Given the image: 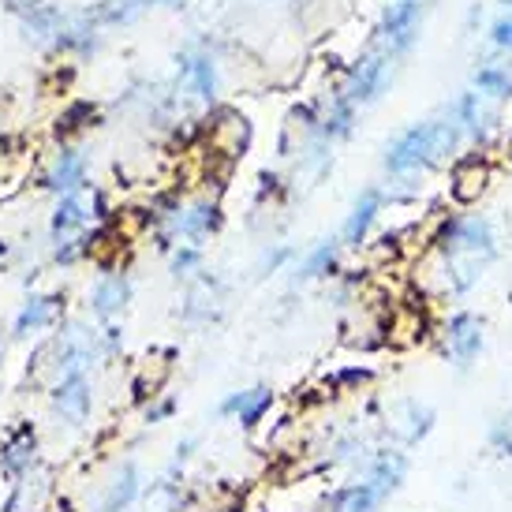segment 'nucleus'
Segmentation results:
<instances>
[{
  "label": "nucleus",
  "mask_w": 512,
  "mask_h": 512,
  "mask_svg": "<svg viewBox=\"0 0 512 512\" xmlns=\"http://www.w3.org/2000/svg\"><path fill=\"white\" fill-rule=\"evenodd\" d=\"M434 255L441 258V285L449 296H468L498 262V232L483 214H445L430 236Z\"/></svg>",
  "instance_id": "nucleus-1"
},
{
  "label": "nucleus",
  "mask_w": 512,
  "mask_h": 512,
  "mask_svg": "<svg viewBox=\"0 0 512 512\" xmlns=\"http://www.w3.org/2000/svg\"><path fill=\"white\" fill-rule=\"evenodd\" d=\"M460 143H464V135H460V124L453 120V113L445 116V120L412 124V128H404L393 143L385 146V172L397 176V180L419 176V172L441 165L445 157H453Z\"/></svg>",
  "instance_id": "nucleus-2"
},
{
  "label": "nucleus",
  "mask_w": 512,
  "mask_h": 512,
  "mask_svg": "<svg viewBox=\"0 0 512 512\" xmlns=\"http://www.w3.org/2000/svg\"><path fill=\"white\" fill-rule=\"evenodd\" d=\"M221 225H225L221 202H217V199H195V202H187L184 210L172 217L161 232H157V240H161V247H176L172 240H184V243H195V247H202L210 236H217V232H221Z\"/></svg>",
  "instance_id": "nucleus-3"
},
{
  "label": "nucleus",
  "mask_w": 512,
  "mask_h": 512,
  "mask_svg": "<svg viewBox=\"0 0 512 512\" xmlns=\"http://www.w3.org/2000/svg\"><path fill=\"white\" fill-rule=\"evenodd\" d=\"M441 341H445V359L453 363L460 374H468L486 348V322L475 311H453L445 318L441 329Z\"/></svg>",
  "instance_id": "nucleus-4"
},
{
  "label": "nucleus",
  "mask_w": 512,
  "mask_h": 512,
  "mask_svg": "<svg viewBox=\"0 0 512 512\" xmlns=\"http://www.w3.org/2000/svg\"><path fill=\"white\" fill-rule=\"evenodd\" d=\"M419 23H423V0H389L382 12V53L389 60L404 57L419 38Z\"/></svg>",
  "instance_id": "nucleus-5"
},
{
  "label": "nucleus",
  "mask_w": 512,
  "mask_h": 512,
  "mask_svg": "<svg viewBox=\"0 0 512 512\" xmlns=\"http://www.w3.org/2000/svg\"><path fill=\"white\" fill-rule=\"evenodd\" d=\"M49 412L57 415L64 427H86V419L94 412V385L90 374H72L49 385Z\"/></svg>",
  "instance_id": "nucleus-6"
},
{
  "label": "nucleus",
  "mask_w": 512,
  "mask_h": 512,
  "mask_svg": "<svg viewBox=\"0 0 512 512\" xmlns=\"http://www.w3.org/2000/svg\"><path fill=\"white\" fill-rule=\"evenodd\" d=\"M385 427L393 430V438L400 441V449H415L434 434L438 427V412L430 408L427 400L404 397L393 404V412L385 415Z\"/></svg>",
  "instance_id": "nucleus-7"
},
{
  "label": "nucleus",
  "mask_w": 512,
  "mask_h": 512,
  "mask_svg": "<svg viewBox=\"0 0 512 512\" xmlns=\"http://www.w3.org/2000/svg\"><path fill=\"white\" fill-rule=\"evenodd\" d=\"M42 464V441H38V430L34 423H15L4 438H0V471H4V479L12 483L19 475H27L30 468H38Z\"/></svg>",
  "instance_id": "nucleus-8"
},
{
  "label": "nucleus",
  "mask_w": 512,
  "mask_h": 512,
  "mask_svg": "<svg viewBox=\"0 0 512 512\" xmlns=\"http://www.w3.org/2000/svg\"><path fill=\"white\" fill-rule=\"evenodd\" d=\"M385 86H389V57L378 49V53H367V57H359L356 64H352L348 83H344L341 94L352 101L356 109H363V105H374V101L382 98Z\"/></svg>",
  "instance_id": "nucleus-9"
},
{
  "label": "nucleus",
  "mask_w": 512,
  "mask_h": 512,
  "mask_svg": "<svg viewBox=\"0 0 512 512\" xmlns=\"http://www.w3.org/2000/svg\"><path fill=\"white\" fill-rule=\"evenodd\" d=\"M408 471H412V456L404 453L400 445H382V449H370L367 475L363 479L378 486V494L389 501L400 486L408 483Z\"/></svg>",
  "instance_id": "nucleus-10"
},
{
  "label": "nucleus",
  "mask_w": 512,
  "mask_h": 512,
  "mask_svg": "<svg viewBox=\"0 0 512 512\" xmlns=\"http://www.w3.org/2000/svg\"><path fill=\"white\" fill-rule=\"evenodd\" d=\"M131 296H135V288H131V277L124 270H105L94 281L90 288V314L98 318L101 326L105 322H116L120 314L128 311Z\"/></svg>",
  "instance_id": "nucleus-11"
},
{
  "label": "nucleus",
  "mask_w": 512,
  "mask_h": 512,
  "mask_svg": "<svg viewBox=\"0 0 512 512\" xmlns=\"http://www.w3.org/2000/svg\"><path fill=\"white\" fill-rule=\"evenodd\" d=\"M277 404L270 385H251V389H236L217 404V419H236L243 430H258V423L270 415Z\"/></svg>",
  "instance_id": "nucleus-12"
},
{
  "label": "nucleus",
  "mask_w": 512,
  "mask_h": 512,
  "mask_svg": "<svg viewBox=\"0 0 512 512\" xmlns=\"http://www.w3.org/2000/svg\"><path fill=\"white\" fill-rule=\"evenodd\" d=\"M64 318V296L60 292H34L27 296V303L19 307L12 322V337L15 341H27V337H38L42 329H53Z\"/></svg>",
  "instance_id": "nucleus-13"
},
{
  "label": "nucleus",
  "mask_w": 512,
  "mask_h": 512,
  "mask_svg": "<svg viewBox=\"0 0 512 512\" xmlns=\"http://www.w3.org/2000/svg\"><path fill=\"white\" fill-rule=\"evenodd\" d=\"M86 172H90V161H86L83 150H79V146H60L57 157H53V165L45 169L42 187L53 191L57 199H64V195H75V191L90 187L86 184Z\"/></svg>",
  "instance_id": "nucleus-14"
},
{
  "label": "nucleus",
  "mask_w": 512,
  "mask_h": 512,
  "mask_svg": "<svg viewBox=\"0 0 512 512\" xmlns=\"http://www.w3.org/2000/svg\"><path fill=\"white\" fill-rule=\"evenodd\" d=\"M53 494V468H30L27 475H19L8 483V498L0 505V512H38Z\"/></svg>",
  "instance_id": "nucleus-15"
},
{
  "label": "nucleus",
  "mask_w": 512,
  "mask_h": 512,
  "mask_svg": "<svg viewBox=\"0 0 512 512\" xmlns=\"http://www.w3.org/2000/svg\"><path fill=\"white\" fill-rule=\"evenodd\" d=\"M385 206V191L382 187H367L363 195H359L356 202H352V210H348V217H344L341 225V247H352V251H359L363 243H367L370 228H374V221H378V214H382Z\"/></svg>",
  "instance_id": "nucleus-16"
},
{
  "label": "nucleus",
  "mask_w": 512,
  "mask_h": 512,
  "mask_svg": "<svg viewBox=\"0 0 512 512\" xmlns=\"http://www.w3.org/2000/svg\"><path fill=\"white\" fill-rule=\"evenodd\" d=\"M453 120L460 124V135L471 139V143H486L494 128H498V113L490 109V101L483 94H475V90H464L453 105Z\"/></svg>",
  "instance_id": "nucleus-17"
},
{
  "label": "nucleus",
  "mask_w": 512,
  "mask_h": 512,
  "mask_svg": "<svg viewBox=\"0 0 512 512\" xmlns=\"http://www.w3.org/2000/svg\"><path fill=\"white\" fill-rule=\"evenodd\" d=\"M19 12V27H23V38L34 45H53L57 42L60 27H64V8H60L57 0H30L23 8H15Z\"/></svg>",
  "instance_id": "nucleus-18"
},
{
  "label": "nucleus",
  "mask_w": 512,
  "mask_h": 512,
  "mask_svg": "<svg viewBox=\"0 0 512 512\" xmlns=\"http://www.w3.org/2000/svg\"><path fill=\"white\" fill-rule=\"evenodd\" d=\"M221 303H225L221 281H217V277H210V273H195V285L187 288L180 318H184L187 326H206V322H217Z\"/></svg>",
  "instance_id": "nucleus-19"
},
{
  "label": "nucleus",
  "mask_w": 512,
  "mask_h": 512,
  "mask_svg": "<svg viewBox=\"0 0 512 512\" xmlns=\"http://www.w3.org/2000/svg\"><path fill=\"white\" fill-rule=\"evenodd\" d=\"M86 225H94V221H90V199H86V187H83V191L64 195V199L57 202V210L49 217V240L53 243L83 240Z\"/></svg>",
  "instance_id": "nucleus-20"
},
{
  "label": "nucleus",
  "mask_w": 512,
  "mask_h": 512,
  "mask_svg": "<svg viewBox=\"0 0 512 512\" xmlns=\"http://www.w3.org/2000/svg\"><path fill=\"white\" fill-rule=\"evenodd\" d=\"M139 494H143V468L135 460H120L105 483L98 512H128L139 501Z\"/></svg>",
  "instance_id": "nucleus-21"
},
{
  "label": "nucleus",
  "mask_w": 512,
  "mask_h": 512,
  "mask_svg": "<svg viewBox=\"0 0 512 512\" xmlns=\"http://www.w3.org/2000/svg\"><path fill=\"white\" fill-rule=\"evenodd\" d=\"M382 505L385 498L378 494V486L367 483V479L337 486V490H329L326 498V512H378Z\"/></svg>",
  "instance_id": "nucleus-22"
},
{
  "label": "nucleus",
  "mask_w": 512,
  "mask_h": 512,
  "mask_svg": "<svg viewBox=\"0 0 512 512\" xmlns=\"http://www.w3.org/2000/svg\"><path fill=\"white\" fill-rule=\"evenodd\" d=\"M180 79H184L199 101L217 98V60L210 53H184L180 57Z\"/></svg>",
  "instance_id": "nucleus-23"
},
{
  "label": "nucleus",
  "mask_w": 512,
  "mask_h": 512,
  "mask_svg": "<svg viewBox=\"0 0 512 512\" xmlns=\"http://www.w3.org/2000/svg\"><path fill=\"white\" fill-rule=\"evenodd\" d=\"M337 262H341V240L314 243L311 251L299 258L296 281H322V277H333V273H337Z\"/></svg>",
  "instance_id": "nucleus-24"
},
{
  "label": "nucleus",
  "mask_w": 512,
  "mask_h": 512,
  "mask_svg": "<svg viewBox=\"0 0 512 512\" xmlns=\"http://www.w3.org/2000/svg\"><path fill=\"white\" fill-rule=\"evenodd\" d=\"M356 120H359V109L344 98V94H337L333 105H329V113L318 120V139L329 146L341 143V139H348V135L356 131Z\"/></svg>",
  "instance_id": "nucleus-25"
},
{
  "label": "nucleus",
  "mask_w": 512,
  "mask_h": 512,
  "mask_svg": "<svg viewBox=\"0 0 512 512\" xmlns=\"http://www.w3.org/2000/svg\"><path fill=\"white\" fill-rule=\"evenodd\" d=\"M146 4H150V0H98V4L86 8L83 15L94 27H128V23H135V19L146 12Z\"/></svg>",
  "instance_id": "nucleus-26"
},
{
  "label": "nucleus",
  "mask_w": 512,
  "mask_h": 512,
  "mask_svg": "<svg viewBox=\"0 0 512 512\" xmlns=\"http://www.w3.org/2000/svg\"><path fill=\"white\" fill-rule=\"evenodd\" d=\"M471 90L483 94L486 101H509L512 98V72L501 64H483L471 75Z\"/></svg>",
  "instance_id": "nucleus-27"
},
{
  "label": "nucleus",
  "mask_w": 512,
  "mask_h": 512,
  "mask_svg": "<svg viewBox=\"0 0 512 512\" xmlns=\"http://www.w3.org/2000/svg\"><path fill=\"white\" fill-rule=\"evenodd\" d=\"M195 273H202V247L176 243L172 247V277H195Z\"/></svg>",
  "instance_id": "nucleus-28"
},
{
  "label": "nucleus",
  "mask_w": 512,
  "mask_h": 512,
  "mask_svg": "<svg viewBox=\"0 0 512 512\" xmlns=\"http://www.w3.org/2000/svg\"><path fill=\"white\" fill-rule=\"evenodd\" d=\"M176 412H180V397H176V393H157L143 408V423L146 427H161V423H169Z\"/></svg>",
  "instance_id": "nucleus-29"
},
{
  "label": "nucleus",
  "mask_w": 512,
  "mask_h": 512,
  "mask_svg": "<svg viewBox=\"0 0 512 512\" xmlns=\"http://www.w3.org/2000/svg\"><path fill=\"white\" fill-rule=\"evenodd\" d=\"M486 445H490L501 460H512V412H505L501 419L490 423V430H486Z\"/></svg>",
  "instance_id": "nucleus-30"
},
{
  "label": "nucleus",
  "mask_w": 512,
  "mask_h": 512,
  "mask_svg": "<svg viewBox=\"0 0 512 512\" xmlns=\"http://www.w3.org/2000/svg\"><path fill=\"white\" fill-rule=\"evenodd\" d=\"M90 120H94V105H90V101H75V105H68L64 116L57 120V131L60 135H72V131H83Z\"/></svg>",
  "instance_id": "nucleus-31"
},
{
  "label": "nucleus",
  "mask_w": 512,
  "mask_h": 512,
  "mask_svg": "<svg viewBox=\"0 0 512 512\" xmlns=\"http://www.w3.org/2000/svg\"><path fill=\"white\" fill-rule=\"evenodd\" d=\"M292 258H296V251H292L288 243H273V247H266L262 258H258V277H270V273H277L281 266H288Z\"/></svg>",
  "instance_id": "nucleus-32"
},
{
  "label": "nucleus",
  "mask_w": 512,
  "mask_h": 512,
  "mask_svg": "<svg viewBox=\"0 0 512 512\" xmlns=\"http://www.w3.org/2000/svg\"><path fill=\"white\" fill-rule=\"evenodd\" d=\"M490 42L498 45V49H512V15L494 19V27H490Z\"/></svg>",
  "instance_id": "nucleus-33"
},
{
  "label": "nucleus",
  "mask_w": 512,
  "mask_h": 512,
  "mask_svg": "<svg viewBox=\"0 0 512 512\" xmlns=\"http://www.w3.org/2000/svg\"><path fill=\"white\" fill-rule=\"evenodd\" d=\"M370 378H374V370L370 367H344L341 374H337V385H367Z\"/></svg>",
  "instance_id": "nucleus-34"
},
{
  "label": "nucleus",
  "mask_w": 512,
  "mask_h": 512,
  "mask_svg": "<svg viewBox=\"0 0 512 512\" xmlns=\"http://www.w3.org/2000/svg\"><path fill=\"white\" fill-rule=\"evenodd\" d=\"M12 247H8V240H0V262H4V255H8Z\"/></svg>",
  "instance_id": "nucleus-35"
},
{
  "label": "nucleus",
  "mask_w": 512,
  "mask_h": 512,
  "mask_svg": "<svg viewBox=\"0 0 512 512\" xmlns=\"http://www.w3.org/2000/svg\"><path fill=\"white\" fill-rule=\"evenodd\" d=\"M154 4H165V8H176V4H180V0H154Z\"/></svg>",
  "instance_id": "nucleus-36"
},
{
  "label": "nucleus",
  "mask_w": 512,
  "mask_h": 512,
  "mask_svg": "<svg viewBox=\"0 0 512 512\" xmlns=\"http://www.w3.org/2000/svg\"><path fill=\"white\" fill-rule=\"evenodd\" d=\"M8 4H12V8H23V4H30V0H8Z\"/></svg>",
  "instance_id": "nucleus-37"
},
{
  "label": "nucleus",
  "mask_w": 512,
  "mask_h": 512,
  "mask_svg": "<svg viewBox=\"0 0 512 512\" xmlns=\"http://www.w3.org/2000/svg\"><path fill=\"white\" fill-rule=\"evenodd\" d=\"M0 378H4V348H0Z\"/></svg>",
  "instance_id": "nucleus-38"
},
{
  "label": "nucleus",
  "mask_w": 512,
  "mask_h": 512,
  "mask_svg": "<svg viewBox=\"0 0 512 512\" xmlns=\"http://www.w3.org/2000/svg\"><path fill=\"white\" fill-rule=\"evenodd\" d=\"M505 4H509V0H505Z\"/></svg>",
  "instance_id": "nucleus-39"
}]
</instances>
